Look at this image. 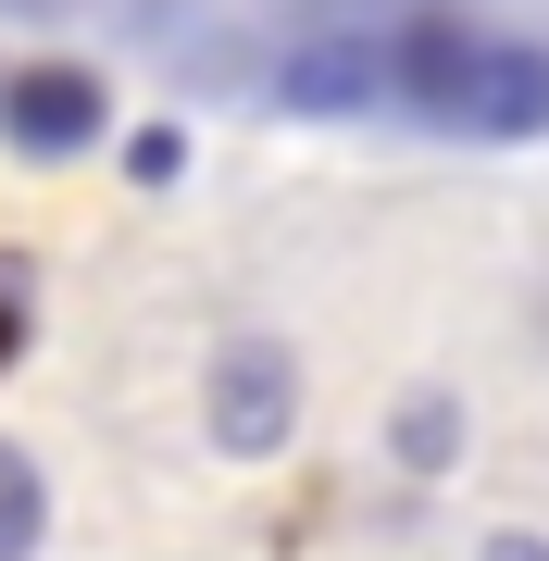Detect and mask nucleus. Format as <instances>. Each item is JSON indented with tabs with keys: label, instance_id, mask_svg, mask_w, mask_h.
<instances>
[{
	"label": "nucleus",
	"instance_id": "1",
	"mask_svg": "<svg viewBox=\"0 0 549 561\" xmlns=\"http://www.w3.org/2000/svg\"><path fill=\"white\" fill-rule=\"evenodd\" d=\"M101 125H113V88L88 76V62H13V76H0V138H13L25 162L101 150Z\"/></svg>",
	"mask_w": 549,
	"mask_h": 561
},
{
	"label": "nucleus",
	"instance_id": "2",
	"mask_svg": "<svg viewBox=\"0 0 549 561\" xmlns=\"http://www.w3.org/2000/svg\"><path fill=\"white\" fill-rule=\"evenodd\" d=\"M287 424H300V362L275 337H238L213 362V437L238 461H263V449H287Z\"/></svg>",
	"mask_w": 549,
	"mask_h": 561
},
{
	"label": "nucleus",
	"instance_id": "3",
	"mask_svg": "<svg viewBox=\"0 0 549 561\" xmlns=\"http://www.w3.org/2000/svg\"><path fill=\"white\" fill-rule=\"evenodd\" d=\"M474 62H488V38H474L462 13H412L400 38L375 50V76L400 88L412 113H462V101H474Z\"/></svg>",
	"mask_w": 549,
	"mask_h": 561
},
{
	"label": "nucleus",
	"instance_id": "4",
	"mask_svg": "<svg viewBox=\"0 0 549 561\" xmlns=\"http://www.w3.org/2000/svg\"><path fill=\"white\" fill-rule=\"evenodd\" d=\"M462 125H488V138H525V125H549V50H488V62H474Z\"/></svg>",
	"mask_w": 549,
	"mask_h": 561
},
{
	"label": "nucleus",
	"instance_id": "5",
	"mask_svg": "<svg viewBox=\"0 0 549 561\" xmlns=\"http://www.w3.org/2000/svg\"><path fill=\"white\" fill-rule=\"evenodd\" d=\"M375 50H300V62H287V101H300V113H350V101H375Z\"/></svg>",
	"mask_w": 549,
	"mask_h": 561
},
{
	"label": "nucleus",
	"instance_id": "6",
	"mask_svg": "<svg viewBox=\"0 0 549 561\" xmlns=\"http://www.w3.org/2000/svg\"><path fill=\"white\" fill-rule=\"evenodd\" d=\"M38 537H50V486H38V461L0 437V561H38Z\"/></svg>",
	"mask_w": 549,
	"mask_h": 561
},
{
	"label": "nucleus",
	"instance_id": "7",
	"mask_svg": "<svg viewBox=\"0 0 549 561\" xmlns=\"http://www.w3.org/2000/svg\"><path fill=\"white\" fill-rule=\"evenodd\" d=\"M449 437H462V412H449V400H412V412H400V461H412V474H437Z\"/></svg>",
	"mask_w": 549,
	"mask_h": 561
},
{
	"label": "nucleus",
	"instance_id": "8",
	"mask_svg": "<svg viewBox=\"0 0 549 561\" xmlns=\"http://www.w3.org/2000/svg\"><path fill=\"white\" fill-rule=\"evenodd\" d=\"M125 162H138V187H175V162H187V138H175V125H150V138L125 150Z\"/></svg>",
	"mask_w": 549,
	"mask_h": 561
},
{
	"label": "nucleus",
	"instance_id": "9",
	"mask_svg": "<svg viewBox=\"0 0 549 561\" xmlns=\"http://www.w3.org/2000/svg\"><path fill=\"white\" fill-rule=\"evenodd\" d=\"M488 561H549V549L537 537H488Z\"/></svg>",
	"mask_w": 549,
	"mask_h": 561
}]
</instances>
